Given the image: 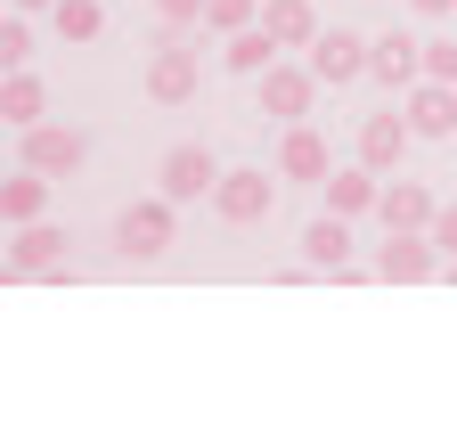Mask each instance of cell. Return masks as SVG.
<instances>
[{
    "label": "cell",
    "instance_id": "6da1fadb",
    "mask_svg": "<svg viewBox=\"0 0 457 433\" xmlns=\"http://www.w3.org/2000/svg\"><path fill=\"white\" fill-rule=\"evenodd\" d=\"M171 196H139V204H123L114 212V254H131V262H155L163 246H171Z\"/></svg>",
    "mask_w": 457,
    "mask_h": 433
},
{
    "label": "cell",
    "instance_id": "7a4b0ae2",
    "mask_svg": "<svg viewBox=\"0 0 457 433\" xmlns=\"http://www.w3.org/2000/svg\"><path fill=\"white\" fill-rule=\"evenodd\" d=\"M147 98H155V106H188V98H196V49H180V33H155Z\"/></svg>",
    "mask_w": 457,
    "mask_h": 433
},
{
    "label": "cell",
    "instance_id": "3957f363",
    "mask_svg": "<svg viewBox=\"0 0 457 433\" xmlns=\"http://www.w3.org/2000/svg\"><path fill=\"white\" fill-rule=\"evenodd\" d=\"M433 270H441L433 229H392V237L376 246V279H392V287H417V279H433Z\"/></svg>",
    "mask_w": 457,
    "mask_h": 433
},
{
    "label": "cell",
    "instance_id": "277c9868",
    "mask_svg": "<svg viewBox=\"0 0 457 433\" xmlns=\"http://www.w3.org/2000/svg\"><path fill=\"white\" fill-rule=\"evenodd\" d=\"M270 204H278V180L270 172H220V188H212V212H220L228 229L270 221Z\"/></svg>",
    "mask_w": 457,
    "mask_h": 433
},
{
    "label": "cell",
    "instance_id": "5b68a950",
    "mask_svg": "<svg viewBox=\"0 0 457 433\" xmlns=\"http://www.w3.org/2000/svg\"><path fill=\"white\" fill-rule=\"evenodd\" d=\"M155 180H163V196H171V204H196V196H212V188H220V164H212L196 139H180V147L155 164Z\"/></svg>",
    "mask_w": 457,
    "mask_h": 433
},
{
    "label": "cell",
    "instance_id": "8992f818",
    "mask_svg": "<svg viewBox=\"0 0 457 433\" xmlns=\"http://www.w3.org/2000/svg\"><path fill=\"white\" fill-rule=\"evenodd\" d=\"M368 66H376V41L343 33V25H327V33L311 41V74H319V82H360Z\"/></svg>",
    "mask_w": 457,
    "mask_h": 433
},
{
    "label": "cell",
    "instance_id": "52a82bcc",
    "mask_svg": "<svg viewBox=\"0 0 457 433\" xmlns=\"http://www.w3.org/2000/svg\"><path fill=\"white\" fill-rule=\"evenodd\" d=\"M253 82H262V115H278V123H303L311 98H319V74H311V66H270V74H253Z\"/></svg>",
    "mask_w": 457,
    "mask_h": 433
},
{
    "label": "cell",
    "instance_id": "ba28073f",
    "mask_svg": "<svg viewBox=\"0 0 457 433\" xmlns=\"http://www.w3.org/2000/svg\"><path fill=\"white\" fill-rule=\"evenodd\" d=\"M57 262H66V229L57 221H25L9 237V279H49Z\"/></svg>",
    "mask_w": 457,
    "mask_h": 433
},
{
    "label": "cell",
    "instance_id": "9c48e42d",
    "mask_svg": "<svg viewBox=\"0 0 457 433\" xmlns=\"http://www.w3.org/2000/svg\"><path fill=\"white\" fill-rule=\"evenodd\" d=\"M327 172H335V147L311 123H286V139H278V180H319L327 188Z\"/></svg>",
    "mask_w": 457,
    "mask_h": 433
},
{
    "label": "cell",
    "instance_id": "30bf717a",
    "mask_svg": "<svg viewBox=\"0 0 457 433\" xmlns=\"http://www.w3.org/2000/svg\"><path fill=\"white\" fill-rule=\"evenodd\" d=\"M82 155H90V139L66 131V123H33V131H25V164L49 172V180H57V172H82Z\"/></svg>",
    "mask_w": 457,
    "mask_h": 433
},
{
    "label": "cell",
    "instance_id": "8fae6325",
    "mask_svg": "<svg viewBox=\"0 0 457 433\" xmlns=\"http://www.w3.org/2000/svg\"><path fill=\"white\" fill-rule=\"evenodd\" d=\"M409 139H417V123H409V106H392V115H368V123H360V164L392 172L400 155H409Z\"/></svg>",
    "mask_w": 457,
    "mask_h": 433
},
{
    "label": "cell",
    "instance_id": "7c38bea8",
    "mask_svg": "<svg viewBox=\"0 0 457 433\" xmlns=\"http://www.w3.org/2000/svg\"><path fill=\"white\" fill-rule=\"evenodd\" d=\"M409 123H417V139H449L457 131V82H409Z\"/></svg>",
    "mask_w": 457,
    "mask_h": 433
},
{
    "label": "cell",
    "instance_id": "4fadbf2b",
    "mask_svg": "<svg viewBox=\"0 0 457 433\" xmlns=\"http://www.w3.org/2000/svg\"><path fill=\"white\" fill-rule=\"evenodd\" d=\"M433 212H441V196L425 180H384V204H376L384 229H433Z\"/></svg>",
    "mask_w": 457,
    "mask_h": 433
},
{
    "label": "cell",
    "instance_id": "5bb4252c",
    "mask_svg": "<svg viewBox=\"0 0 457 433\" xmlns=\"http://www.w3.org/2000/svg\"><path fill=\"white\" fill-rule=\"evenodd\" d=\"M384 204V172L376 164H352V172H327V212H343V221H360V212Z\"/></svg>",
    "mask_w": 457,
    "mask_h": 433
},
{
    "label": "cell",
    "instance_id": "9a60e30c",
    "mask_svg": "<svg viewBox=\"0 0 457 433\" xmlns=\"http://www.w3.org/2000/svg\"><path fill=\"white\" fill-rule=\"evenodd\" d=\"M368 74H376V82H392V90H409V82H425V41H409V33L392 25V33L376 41V66H368Z\"/></svg>",
    "mask_w": 457,
    "mask_h": 433
},
{
    "label": "cell",
    "instance_id": "2e32d148",
    "mask_svg": "<svg viewBox=\"0 0 457 433\" xmlns=\"http://www.w3.org/2000/svg\"><path fill=\"white\" fill-rule=\"evenodd\" d=\"M41 212H49V172H9V180H0V221H9V229H25V221H41Z\"/></svg>",
    "mask_w": 457,
    "mask_h": 433
},
{
    "label": "cell",
    "instance_id": "e0dca14e",
    "mask_svg": "<svg viewBox=\"0 0 457 433\" xmlns=\"http://www.w3.org/2000/svg\"><path fill=\"white\" fill-rule=\"evenodd\" d=\"M303 262L311 270H343L352 262V221H343V212H319V221L303 229Z\"/></svg>",
    "mask_w": 457,
    "mask_h": 433
},
{
    "label": "cell",
    "instance_id": "ac0fdd59",
    "mask_svg": "<svg viewBox=\"0 0 457 433\" xmlns=\"http://www.w3.org/2000/svg\"><path fill=\"white\" fill-rule=\"evenodd\" d=\"M278 49H286V41H278L270 25H245V33H228L220 66H228V74H270V66H278Z\"/></svg>",
    "mask_w": 457,
    "mask_h": 433
},
{
    "label": "cell",
    "instance_id": "d6986e66",
    "mask_svg": "<svg viewBox=\"0 0 457 433\" xmlns=\"http://www.w3.org/2000/svg\"><path fill=\"white\" fill-rule=\"evenodd\" d=\"M262 25L286 41V49H311L327 25H319V9H311V0H262Z\"/></svg>",
    "mask_w": 457,
    "mask_h": 433
},
{
    "label": "cell",
    "instance_id": "ffe728a7",
    "mask_svg": "<svg viewBox=\"0 0 457 433\" xmlns=\"http://www.w3.org/2000/svg\"><path fill=\"white\" fill-rule=\"evenodd\" d=\"M0 115H9L17 131H33V123H49V90L25 74V66H9V82H0Z\"/></svg>",
    "mask_w": 457,
    "mask_h": 433
},
{
    "label": "cell",
    "instance_id": "44dd1931",
    "mask_svg": "<svg viewBox=\"0 0 457 433\" xmlns=\"http://www.w3.org/2000/svg\"><path fill=\"white\" fill-rule=\"evenodd\" d=\"M49 25H57V41H66V49H82V41L106 33V0H57Z\"/></svg>",
    "mask_w": 457,
    "mask_h": 433
},
{
    "label": "cell",
    "instance_id": "7402d4cb",
    "mask_svg": "<svg viewBox=\"0 0 457 433\" xmlns=\"http://www.w3.org/2000/svg\"><path fill=\"white\" fill-rule=\"evenodd\" d=\"M204 25H212V33H245V25H262V0H212Z\"/></svg>",
    "mask_w": 457,
    "mask_h": 433
},
{
    "label": "cell",
    "instance_id": "603a6c76",
    "mask_svg": "<svg viewBox=\"0 0 457 433\" xmlns=\"http://www.w3.org/2000/svg\"><path fill=\"white\" fill-rule=\"evenodd\" d=\"M204 9H212V0H155V25L180 33V25H204Z\"/></svg>",
    "mask_w": 457,
    "mask_h": 433
},
{
    "label": "cell",
    "instance_id": "cb8c5ba5",
    "mask_svg": "<svg viewBox=\"0 0 457 433\" xmlns=\"http://www.w3.org/2000/svg\"><path fill=\"white\" fill-rule=\"evenodd\" d=\"M25 58H33V25L9 17V25H0V66H25Z\"/></svg>",
    "mask_w": 457,
    "mask_h": 433
},
{
    "label": "cell",
    "instance_id": "d4e9b609",
    "mask_svg": "<svg viewBox=\"0 0 457 433\" xmlns=\"http://www.w3.org/2000/svg\"><path fill=\"white\" fill-rule=\"evenodd\" d=\"M425 74L433 82H457V41H425Z\"/></svg>",
    "mask_w": 457,
    "mask_h": 433
},
{
    "label": "cell",
    "instance_id": "484cf974",
    "mask_svg": "<svg viewBox=\"0 0 457 433\" xmlns=\"http://www.w3.org/2000/svg\"><path fill=\"white\" fill-rule=\"evenodd\" d=\"M433 246H441V254H457V204H441V212H433Z\"/></svg>",
    "mask_w": 457,
    "mask_h": 433
},
{
    "label": "cell",
    "instance_id": "4316f807",
    "mask_svg": "<svg viewBox=\"0 0 457 433\" xmlns=\"http://www.w3.org/2000/svg\"><path fill=\"white\" fill-rule=\"evenodd\" d=\"M417 9H425V17H449V9H457V0H417Z\"/></svg>",
    "mask_w": 457,
    "mask_h": 433
},
{
    "label": "cell",
    "instance_id": "83f0119b",
    "mask_svg": "<svg viewBox=\"0 0 457 433\" xmlns=\"http://www.w3.org/2000/svg\"><path fill=\"white\" fill-rule=\"evenodd\" d=\"M17 9H57V0H17Z\"/></svg>",
    "mask_w": 457,
    "mask_h": 433
}]
</instances>
